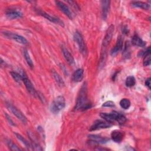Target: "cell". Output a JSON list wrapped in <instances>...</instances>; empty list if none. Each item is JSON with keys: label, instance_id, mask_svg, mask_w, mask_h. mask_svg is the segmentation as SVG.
<instances>
[{"label": "cell", "instance_id": "obj_8", "mask_svg": "<svg viewBox=\"0 0 151 151\" xmlns=\"http://www.w3.org/2000/svg\"><path fill=\"white\" fill-rule=\"evenodd\" d=\"M111 123H109L107 122H103L102 120H98L94 122L93 125L90 127V130L94 131V130L101 129H106L111 127Z\"/></svg>", "mask_w": 151, "mask_h": 151}, {"label": "cell", "instance_id": "obj_6", "mask_svg": "<svg viewBox=\"0 0 151 151\" xmlns=\"http://www.w3.org/2000/svg\"><path fill=\"white\" fill-rule=\"evenodd\" d=\"M6 107H8V109L12 112V113L13 114H14L23 123L26 124L27 120L25 116L22 113L21 111H20L17 107H15L14 106H13L12 104H11L9 103H6Z\"/></svg>", "mask_w": 151, "mask_h": 151}, {"label": "cell", "instance_id": "obj_4", "mask_svg": "<svg viewBox=\"0 0 151 151\" xmlns=\"http://www.w3.org/2000/svg\"><path fill=\"white\" fill-rule=\"evenodd\" d=\"M114 32V25H110L108 28L106 35L103 40L102 41V45H101V52H106V48L110 44Z\"/></svg>", "mask_w": 151, "mask_h": 151}, {"label": "cell", "instance_id": "obj_25", "mask_svg": "<svg viewBox=\"0 0 151 151\" xmlns=\"http://www.w3.org/2000/svg\"><path fill=\"white\" fill-rule=\"evenodd\" d=\"M125 84H126V86L127 87H133L136 84L135 78L133 76H132L127 77L126 78V79Z\"/></svg>", "mask_w": 151, "mask_h": 151}, {"label": "cell", "instance_id": "obj_24", "mask_svg": "<svg viewBox=\"0 0 151 151\" xmlns=\"http://www.w3.org/2000/svg\"><path fill=\"white\" fill-rule=\"evenodd\" d=\"M10 74H11L12 77L14 79V80L16 82L20 83L22 81V76L21 74H19L16 71H11Z\"/></svg>", "mask_w": 151, "mask_h": 151}, {"label": "cell", "instance_id": "obj_32", "mask_svg": "<svg viewBox=\"0 0 151 151\" xmlns=\"http://www.w3.org/2000/svg\"><path fill=\"white\" fill-rule=\"evenodd\" d=\"M150 80H151V78H148L145 81V85L149 88V89H150V84H151Z\"/></svg>", "mask_w": 151, "mask_h": 151}, {"label": "cell", "instance_id": "obj_17", "mask_svg": "<svg viewBox=\"0 0 151 151\" xmlns=\"http://www.w3.org/2000/svg\"><path fill=\"white\" fill-rule=\"evenodd\" d=\"M6 15L8 18L10 19H13L21 17L22 16V14L19 11L9 10L6 12Z\"/></svg>", "mask_w": 151, "mask_h": 151}, {"label": "cell", "instance_id": "obj_26", "mask_svg": "<svg viewBox=\"0 0 151 151\" xmlns=\"http://www.w3.org/2000/svg\"><path fill=\"white\" fill-rule=\"evenodd\" d=\"M120 105L122 108L127 109L130 106V101L127 99H123L120 101Z\"/></svg>", "mask_w": 151, "mask_h": 151}, {"label": "cell", "instance_id": "obj_2", "mask_svg": "<svg viewBox=\"0 0 151 151\" xmlns=\"http://www.w3.org/2000/svg\"><path fill=\"white\" fill-rule=\"evenodd\" d=\"M65 106V99L63 96H57L51 105V111L54 113H58Z\"/></svg>", "mask_w": 151, "mask_h": 151}, {"label": "cell", "instance_id": "obj_20", "mask_svg": "<svg viewBox=\"0 0 151 151\" xmlns=\"http://www.w3.org/2000/svg\"><path fill=\"white\" fill-rule=\"evenodd\" d=\"M131 5L133 7L140 8L145 10H147L150 8V5L142 1H133L132 2Z\"/></svg>", "mask_w": 151, "mask_h": 151}, {"label": "cell", "instance_id": "obj_5", "mask_svg": "<svg viewBox=\"0 0 151 151\" xmlns=\"http://www.w3.org/2000/svg\"><path fill=\"white\" fill-rule=\"evenodd\" d=\"M22 76V81L25 86V87L27 88L28 91L32 96H34V97H38V93H37V91L35 90V88L34 87L32 83L31 82V81L28 78V77H27L25 73L24 72H23L22 74H21Z\"/></svg>", "mask_w": 151, "mask_h": 151}, {"label": "cell", "instance_id": "obj_7", "mask_svg": "<svg viewBox=\"0 0 151 151\" xmlns=\"http://www.w3.org/2000/svg\"><path fill=\"white\" fill-rule=\"evenodd\" d=\"M3 34H4L5 37H7L8 38L14 40L20 44H22L24 45H27L28 44V41L24 37L19 35L18 34H14L11 32H8V31H5L3 32Z\"/></svg>", "mask_w": 151, "mask_h": 151}, {"label": "cell", "instance_id": "obj_16", "mask_svg": "<svg viewBox=\"0 0 151 151\" xmlns=\"http://www.w3.org/2000/svg\"><path fill=\"white\" fill-rule=\"evenodd\" d=\"M90 141L96 143H105L108 141V139L96 134H90L88 136Z\"/></svg>", "mask_w": 151, "mask_h": 151}, {"label": "cell", "instance_id": "obj_29", "mask_svg": "<svg viewBox=\"0 0 151 151\" xmlns=\"http://www.w3.org/2000/svg\"><path fill=\"white\" fill-rule=\"evenodd\" d=\"M116 121H117L120 124H123L126 122V118L124 115L118 113Z\"/></svg>", "mask_w": 151, "mask_h": 151}, {"label": "cell", "instance_id": "obj_22", "mask_svg": "<svg viewBox=\"0 0 151 151\" xmlns=\"http://www.w3.org/2000/svg\"><path fill=\"white\" fill-rule=\"evenodd\" d=\"M15 135L16 136L17 138L20 140L27 148L29 149H32V144H30L24 137H22L20 134L17 133H14Z\"/></svg>", "mask_w": 151, "mask_h": 151}, {"label": "cell", "instance_id": "obj_10", "mask_svg": "<svg viewBox=\"0 0 151 151\" xmlns=\"http://www.w3.org/2000/svg\"><path fill=\"white\" fill-rule=\"evenodd\" d=\"M55 3H56V5H57V6L59 8V9L65 15H67L70 19H72L73 18V15H72L71 11L70 10L69 8L64 2H63L61 1H55Z\"/></svg>", "mask_w": 151, "mask_h": 151}, {"label": "cell", "instance_id": "obj_33", "mask_svg": "<svg viewBox=\"0 0 151 151\" xmlns=\"http://www.w3.org/2000/svg\"><path fill=\"white\" fill-rule=\"evenodd\" d=\"M5 116H6V119H7V120H8V121L9 122V123L11 124V125H12V126H15V124L14 123V122H13V121L11 119V118H10V117L7 114H6L5 113Z\"/></svg>", "mask_w": 151, "mask_h": 151}, {"label": "cell", "instance_id": "obj_11", "mask_svg": "<svg viewBox=\"0 0 151 151\" xmlns=\"http://www.w3.org/2000/svg\"><path fill=\"white\" fill-rule=\"evenodd\" d=\"M110 1H101V15L102 17L104 19L107 18L108 13L109 12L110 9Z\"/></svg>", "mask_w": 151, "mask_h": 151}, {"label": "cell", "instance_id": "obj_30", "mask_svg": "<svg viewBox=\"0 0 151 151\" xmlns=\"http://www.w3.org/2000/svg\"><path fill=\"white\" fill-rule=\"evenodd\" d=\"M114 106V103L112 101H107L102 104V107H113Z\"/></svg>", "mask_w": 151, "mask_h": 151}, {"label": "cell", "instance_id": "obj_15", "mask_svg": "<svg viewBox=\"0 0 151 151\" xmlns=\"http://www.w3.org/2000/svg\"><path fill=\"white\" fill-rule=\"evenodd\" d=\"M62 52L65 60L70 65H73L74 64V59L73 55L65 47H62Z\"/></svg>", "mask_w": 151, "mask_h": 151}, {"label": "cell", "instance_id": "obj_31", "mask_svg": "<svg viewBox=\"0 0 151 151\" xmlns=\"http://www.w3.org/2000/svg\"><path fill=\"white\" fill-rule=\"evenodd\" d=\"M37 130H38V132H39V133L41 134V137H45V134H44V131H43V129L41 126H38V128H37Z\"/></svg>", "mask_w": 151, "mask_h": 151}, {"label": "cell", "instance_id": "obj_12", "mask_svg": "<svg viewBox=\"0 0 151 151\" xmlns=\"http://www.w3.org/2000/svg\"><path fill=\"white\" fill-rule=\"evenodd\" d=\"M40 14H41L42 16H43L44 17H45L46 19H47L48 20H49L50 21L52 22H54L55 24H59L61 26H64V23L62 21H61L58 18H57L55 17H54V16H51L50 15V14L46 13V12H44L43 11H40L39 12Z\"/></svg>", "mask_w": 151, "mask_h": 151}, {"label": "cell", "instance_id": "obj_9", "mask_svg": "<svg viewBox=\"0 0 151 151\" xmlns=\"http://www.w3.org/2000/svg\"><path fill=\"white\" fill-rule=\"evenodd\" d=\"M117 114H118V112L114 111H112L110 113H101L100 116L106 122L111 124L114 121H116V119Z\"/></svg>", "mask_w": 151, "mask_h": 151}, {"label": "cell", "instance_id": "obj_14", "mask_svg": "<svg viewBox=\"0 0 151 151\" xmlns=\"http://www.w3.org/2000/svg\"><path fill=\"white\" fill-rule=\"evenodd\" d=\"M123 42V40L122 37L121 36H119L118 39H117V41L116 42V45L112 48V50L111 51V55H113V56L116 55L118 53V52L122 48Z\"/></svg>", "mask_w": 151, "mask_h": 151}, {"label": "cell", "instance_id": "obj_3", "mask_svg": "<svg viewBox=\"0 0 151 151\" xmlns=\"http://www.w3.org/2000/svg\"><path fill=\"white\" fill-rule=\"evenodd\" d=\"M74 40L77 44L80 52L84 55L86 56L87 54V48L85 41L83 38L82 35L78 31H76L74 34Z\"/></svg>", "mask_w": 151, "mask_h": 151}, {"label": "cell", "instance_id": "obj_1", "mask_svg": "<svg viewBox=\"0 0 151 151\" xmlns=\"http://www.w3.org/2000/svg\"><path fill=\"white\" fill-rule=\"evenodd\" d=\"M91 106V103L87 98V86L85 82L80 90L74 109L76 110H85L90 109Z\"/></svg>", "mask_w": 151, "mask_h": 151}, {"label": "cell", "instance_id": "obj_18", "mask_svg": "<svg viewBox=\"0 0 151 151\" xmlns=\"http://www.w3.org/2000/svg\"><path fill=\"white\" fill-rule=\"evenodd\" d=\"M84 71L82 68L76 70L73 74V80L75 82H79L82 80L83 78Z\"/></svg>", "mask_w": 151, "mask_h": 151}, {"label": "cell", "instance_id": "obj_21", "mask_svg": "<svg viewBox=\"0 0 151 151\" xmlns=\"http://www.w3.org/2000/svg\"><path fill=\"white\" fill-rule=\"evenodd\" d=\"M51 73H52V76L54 79L55 80L56 83L58 84V85L61 87L64 86V82L62 77L60 76V75L57 72H56L55 70H52Z\"/></svg>", "mask_w": 151, "mask_h": 151}, {"label": "cell", "instance_id": "obj_13", "mask_svg": "<svg viewBox=\"0 0 151 151\" xmlns=\"http://www.w3.org/2000/svg\"><path fill=\"white\" fill-rule=\"evenodd\" d=\"M124 133L120 130H115L112 131L111 133V137L112 140L116 143H120L123 139Z\"/></svg>", "mask_w": 151, "mask_h": 151}, {"label": "cell", "instance_id": "obj_23", "mask_svg": "<svg viewBox=\"0 0 151 151\" xmlns=\"http://www.w3.org/2000/svg\"><path fill=\"white\" fill-rule=\"evenodd\" d=\"M23 54H24V58L27 63V64H28V65L31 67V68H33L34 67V63H33V61H32L31 57H30V55L27 51V49H24L23 50Z\"/></svg>", "mask_w": 151, "mask_h": 151}, {"label": "cell", "instance_id": "obj_19", "mask_svg": "<svg viewBox=\"0 0 151 151\" xmlns=\"http://www.w3.org/2000/svg\"><path fill=\"white\" fill-rule=\"evenodd\" d=\"M132 43L136 46L143 47L145 46V42L141 39L137 35H134L132 38Z\"/></svg>", "mask_w": 151, "mask_h": 151}, {"label": "cell", "instance_id": "obj_27", "mask_svg": "<svg viewBox=\"0 0 151 151\" xmlns=\"http://www.w3.org/2000/svg\"><path fill=\"white\" fill-rule=\"evenodd\" d=\"M151 55L150 51L147 52L143 58V65L144 66H148L150 64L151 62Z\"/></svg>", "mask_w": 151, "mask_h": 151}, {"label": "cell", "instance_id": "obj_28", "mask_svg": "<svg viewBox=\"0 0 151 151\" xmlns=\"http://www.w3.org/2000/svg\"><path fill=\"white\" fill-rule=\"evenodd\" d=\"M6 143H7V145H8V146L10 150H14V151L20 150V149L12 140H6Z\"/></svg>", "mask_w": 151, "mask_h": 151}]
</instances>
